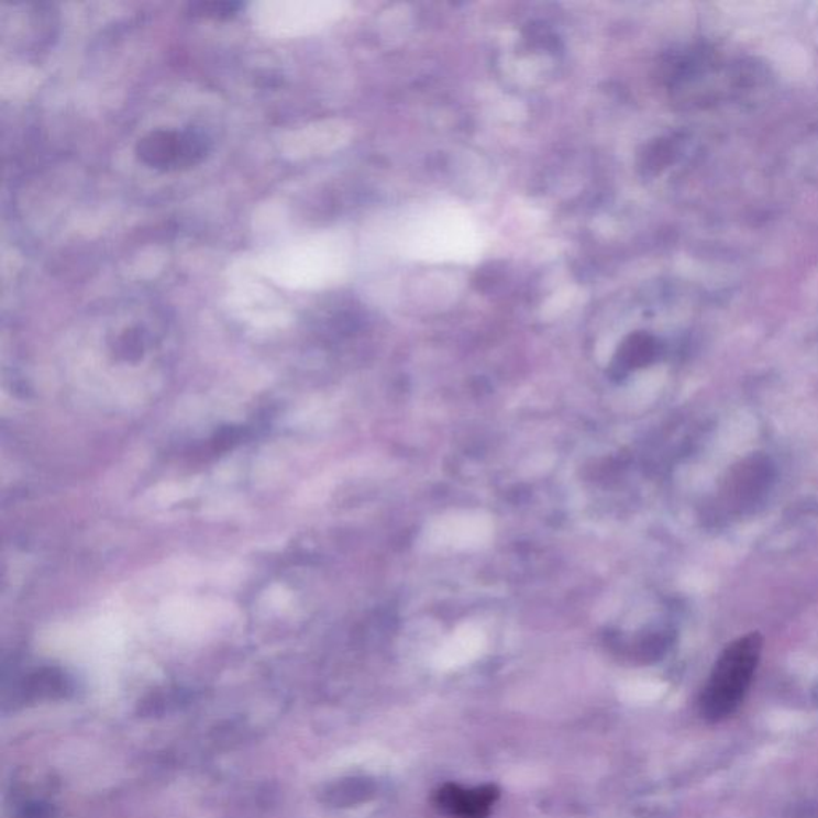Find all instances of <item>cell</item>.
<instances>
[{"label":"cell","mask_w":818,"mask_h":818,"mask_svg":"<svg viewBox=\"0 0 818 818\" xmlns=\"http://www.w3.org/2000/svg\"><path fill=\"white\" fill-rule=\"evenodd\" d=\"M761 652L763 638L758 633L732 641L721 652L701 694L700 708L705 718L721 721L739 708L753 682Z\"/></svg>","instance_id":"obj_1"},{"label":"cell","mask_w":818,"mask_h":818,"mask_svg":"<svg viewBox=\"0 0 818 818\" xmlns=\"http://www.w3.org/2000/svg\"><path fill=\"white\" fill-rule=\"evenodd\" d=\"M210 141L199 130L151 133L137 143L136 153L147 167L157 170H181L194 167L207 157Z\"/></svg>","instance_id":"obj_2"},{"label":"cell","mask_w":818,"mask_h":818,"mask_svg":"<svg viewBox=\"0 0 818 818\" xmlns=\"http://www.w3.org/2000/svg\"><path fill=\"white\" fill-rule=\"evenodd\" d=\"M493 523L482 513L447 515L433 521L425 531V542L442 549H478L491 539Z\"/></svg>","instance_id":"obj_3"},{"label":"cell","mask_w":818,"mask_h":818,"mask_svg":"<svg viewBox=\"0 0 818 818\" xmlns=\"http://www.w3.org/2000/svg\"><path fill=\"white\" fill-rule=\"evenodd\" d=\"M497 792L493 786L464 789L460 786H444L439 793V804L447 813L461 818H485L496 802Z\"/></svg>","instance_id":"obj_4"},{"label":"cell","mask_w":818,"mask_h":818,"mask_svg":"<svg viewBox=\"0 0 818 818\" xmlns=\"http://www.w3.org/2000/svg\"><path fill=\"white\" fill-rule=\"evenodd\" d=\"M240 7H242L240 3L234 2H200L192 5V12H196V15L228 18L235 15Z\"/></svg>","instance_id":"obj_5"}]
</instances>
